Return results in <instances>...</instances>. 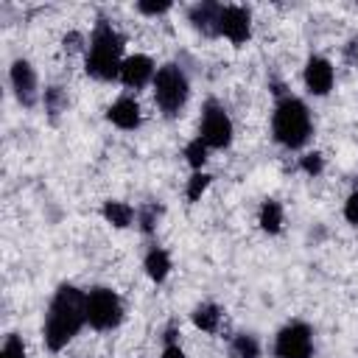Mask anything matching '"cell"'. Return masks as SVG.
I'll use <instances>...</instances> for the list:
<instances>
[{"mask_svg": "<svg viewBox=\"0 0 358 358\" xmlns=\"http://www.w3.org/2000/svg\"><path fill=\"white\" fill-rule=\"evenodd\" d=\"M84 324H87V291H81L73 282H62L53 291L50 305L45 310V322H42L45 347L50 352H62Z\"/></svg>", "mask_w": 358, "mask_h": 358, "instance_id": "obj_1", "label": "cell"}, {"mask_svg": "<svg viewBox=\"0 0 358 358\" xmlns=\"http://www.w3.org/2000/svg\"><path fill=\"white\" fill-rule=\"evenodd\" d=\"M120 64H123V36L112 28L109 20L98 17L87 42L84 70L98 81H115L120 78Z\"/></svg>", "mask_w": 358, "mask_h": 358, "instance_id": "obj_2", "label": "cell"}, {"mask_svg": "<svg viewBox=\"0 0 358 358\" xmlns=\"http://www.w3.org/2000/svg\"><path fill=\"white\" fill-rule=\"evenodd\" d=\"M313 134V120H310V109L302 98L296 95H282L274 103L271 112V137L282 145V148H302Z\"/></svg>", "mask_w": 358, "mask_h": 358, "instance_id": "obj_3", "label": "cell"}, {"mask_svg": "<svg viewBox=\"0 0 358 358\" xmlns=\"http://www.w3.org/2000/svg\"><path fill=\"white\" fill-rule=\"evenodd\" d=\"M151 87H154V103L165 117H176L185 109L187 95H190V81L179 64L168 62V64L157 67Z\"/></svg>", "mask_w": 358, "mask_h": 358, "instance_id": "obj_4", "label": "cell"}, {"mask_svg": "<svg viewBox=\"0 0 358 358\" xmlns=\"http://www.w3.org/2000/svg\"><path fill=\"white\" fill-rule=\"evenodd\" d=\"M123 322V302L120 296L106 288V285H95L87 291V324L98 333L115 330Z\"/></svg>", "mask_w": 358, "mask_h": 358, "instance_id": "obj_5", "label": "cell"}, {"mask_svg": "<svg viewBox=\"0 0 358 358\" xmlns=\"http://www.w3.org/2000/svg\"><path fill=\"white\" fill-rule=\"evenodd\" d=\"M232 120L227 115V109L210 98L201 106V123H199V137L207 143V148H227L232 143Z\"/></svg>", "mask_w": 358, "mask_h": 358, "instance_id": "obj_6", "label": "cell"}, {"mask_svg": "<svg viewBox=\"0 0 358 358\" xmlns=\"http://www.w3.org/2000/svg\"><path fill=\"white\" fill-rule=\"evenodd\" d=\"M274 358H313V330L305 322L285 324L274 338Z\"/></svg>", "mask_w": 358, "mask_h": 358, "instance_id": "obj_7", "label": "cell"}, {"mask_svg": "<svg viewBox=\"0 0 358 358\" xmlns=\"http://www.w3.org/2000/svg\"><path fill=\"white\" fill-rule=\"evenodd\" d=\"M8 81H11V90H14V98L20 101V106L34 109V106L42 101L39 78H36V70H34V64H31L28 59H14V62H11Z\"/></svg>", "mask_w": 358, "mask_h": 358, "instance_id": "obj_8", "label": "cell"}, {"mask_svg": "<svg viewBox=\"0 0 358 358\" xmlns=\"http://www.w3.org/2000/svg\"><path fill=\"white\" fill-rule=\"evenodd\" d=\"M218 36L232 45H243L252 36V11L246 6H224L218 17Z\"/></svg>", "mask_w": 358, "mask_h": 358, "instance_id": "obj_9", "label": "cell"}, {"mask_svg": "<svg viewBox=\"0 0 358 358\" xmlns=\"http://www.w3.org/2000/svg\"><path fill=\"white\" fill-rule=\"evenodd\" d=\"M157 76V64L151 56L145 53H134V56H126L123 64H120V84L129 87V90H143L145 84H151Z\"/></svg>", "mask_w": 358, "mask_h": 358, "instance_id": "obj_10", "label": "cell"}, {"mask_svg": "<svg viewBox=\"0 0 358 358\" xmlns=\"http://www.w3.org/2000/svg\"><path fill=\"white\" fill-rule=\"evenodd\" d=\"M302 78H305V87H308L310 95H327V92L333 90L336 70H333V64H330L324 56H310V59L305 62Z\"/></svg>", "mask_w": 358, "mask_h": 358, "instance_id": "obj_11", "label": "cell"}, {"mask_svg": "<svg viewBox=\"0 0 358 358\" xmlns=\"http://www.w3.org/2000/svg\"><path fill=\"white\" fill-rule=\"evenodd\" d=\"M224 3L215 0H201L187 8V22L201 34V36H218V17H221Z\"/></svg>", "mask_w": 358, "mask_h": 358, "instance_id": "obj_12", "label": "cell"}, {"mask_svg": "<svg viewBox=\"0 0 358 358\" xmlns=\"http://www.w3.org/2000/svg\"><path fill=\"white\" fill-rule=\"evenodd\" d=\"M106 117H109L112 126H117V129H123V131H131V129L140 126L143 112H140V103H137L134 98L123 95V98H117V101L106 109Z\"/></svg>", "mask_w": 358, "mask_h": 358, "instance_id": "obj_13", "label": "cell"}, {"mask_svg": "<svg viewBox=\"0 0 358 358\" xmlns=\"http://www.w3.org/2000/svg\"><path fill=\"white\" fill-rule=\"evenodd\" d=\"M143 268L154 282H165V277L171 274V255L159 246H151L143 257Z\"/></svg>", "mask_w": 358, "mask_h": 358, "instance_id": "obj_14", "label": "cell"}, {"mask_svg": "<svg viewBox=\"0 0 358 358\" xmlns=\"http://www.w3.org/2000/svg\"><path fill=\"white\" fill-rule=\"evenodd\" d=\"M101 215H103L106 224H112L115 229H126V227L137 218V210H134L131 204H126V201H106V204L101 207Z\"/></svg>", "mask_w": 358, "mask_h": 358, "instance_id": "obj_15", "label": "cell"}, {"mask_svg": "<svg viewBox=\"0 0 358 358\" xmlns=\"http://www.w3.org/2000/svg\"><path fill=\"white\" fill-rule=\"evenodd\" d=\"M257 224L263 232L268 235H277L282 229V204L277 199H266L260 204V213H257Z\"/></svg>", "mask_w": 358, "mask_h": 358, "instance_id": "obj_16", "label": "cell"}, {"mask_svg": "<svg viewBox=\"0 0 358 358\" xmlns=\"http://www.w3.org/2000/svg\"><path fill=\"white\" fill-rule=\"evenodd\" d=\"M190 319H193V324H196L199 330L215 333V330H218V322H221V308H218L215 302H201V305L193 308Z\"/></svg>", "mask_w": 358, "mask_h": 358, "instance_id": "obj_17", "label": "cell"}, {"mask_svg": "<svg viewBox=\"0 0 358 358\" xmlns=\"http://www.w3.org/2000/svg\"><path fill=\"white\" fill-rule=\"evenodd\" d=\"M42 106H45L48 117H50V120H56V117L67 109V92H64L62 87H56V84L45 87V92H42Z\"/></svg>", "mask_w": 358, "mask_h": 358, "instance_id": "obj_18", "label": "cell"}, {"mask_svg": "<svg viewBox=\"0 0 358 358\" xmlns=\"http://www.w3.org/2000/svg\"><path fill=\"white\" fill-rule=\"evenodd\" d=\"M232 355L235 358H257L260 355V344L252 333H238L232 338Z\"/></svg>", "mask_w": 358, "mask_h": 358, "instance_id": "obj_19", "label": "cell"}, {"mask_svg": "<svg viewBox=\"0 0 358 358\" xmlns=\"http://www.w3.org/2000/svg\"><path fill=\"white\" fill-rule=\"evenodd\" d=\"M207 143L201 140V137H193L187 145H185V159H187V165L193 168V171H201L204 168V162H207Z\"/></svg>", "mask_w": 358, "mask_h": 358, "instance_id": "obj_20", "label": "cell"}, {"mask_svg": "<svg viewBox=\"0 0 358 358\" xmlns=\"http://www.w3.org/2000/svg\"><path fill=\"white\" fill-rule=\"evenodd\" d=\"M159 215H162V207L159 204H143V207H137V224H140V229L145 235H151L157 229Z\"/></svg>", "mask_w": 358, "mask_h": 358, "instance_id": "obj_21", "label": "cell"}, {"mask_svg": "<svg viewBox=\"0 0 358 358\" xmlns=\"http://www.w3.org/2000/svg\"><path fill=\"white\" fill-rule=\"evenodd\" d=\"M210 182H213V176L210 173H204V171H193V176L187 179V201H199L201 199V193L210 187Z\"/></svg>", "mask_w": 358, "mask_h": 358, "instance_id": "obj_22", "label": "cell"}, {"mask_svg": "<svg viewBox=\"0 0 358 358\" xmlns=\"http://www.w3.org/2000/svg\"><path fill=\"white\" fill-rule=\"evenodd\" d=\"M299 168H302V173H308V176H319V173L324 171V157H322L319 151H310V154L299 157Z\"/></svg>", "mask_w": 358, "mask_h": 358, "instance_id": "obj_23", "label": "cell"}, {"mask_svg": "<svg viewBox=\"0 0 358 358\" xmlns=\"http://www.w3.org/2000/svg\"><path fill=\"white\" fill-rule=\"evenodd\" d=\"M0 358H25V344L17 333H8L6 341H3V350H0Z\"/></svg>", "mask_w": 358, "mask_h": 358, "instance_id": "obj_24", "label": "cell"}, {"mask_svg": "<svg viewBox=\"0 0 358 358\" xmlns=\"http://www.w3.org/2000/svg\"><path fill=\"white\" fill-rule=\"evenodd\" d=\"M344 218H347V224L358 227V190L347 196V201H344Z\"/></svg>", "mask_w": 358, "mask_h": 358, "instance_id": "obj_25", "label": "cell"}, {"mask_svg": "<svg viewBox=\"0 0 358 358\" xmlns=\"http://www.w3.org/2000/svg\"><path fill=\"white\" fill-rule=\"evenodd\" d=\"M137 11H140V14H148V17H157V14L171 11V3H168V0H165V3H137Z\"/></svg>", "mask_w": 358, "mask_h": 358, "instance_id": "obj_26", "label": "cell"}, {"mask_svg": "<svg viewBox=\"0 0 358 358\" xmlns=\"http://www.w3.org/2000/svg\"><path fill=\"white\" fill-rule=\"evenodd\" d=\"M344 59H347V64H358V36H352L344 45Z\"/></svg>", "mask_w": 358, "mask_h": 358, "instance_id": "obj_27", "label": "cell"}, {"mask_svg": "<svg viewBox=\"0 0 358 358\" xmlns=\"http://www.w3.org/2000/svg\"><path fill=\"white\" fill-rule=\"evenodd\" d=\"M81 42H84V36L76 34V31H70V34L64 36V50H81Z\"/></svg>", "mask_w": 358, "mask_h": 358, "instance_id": "obj_28", "label": "cell"}, {"mask_svg": "<svg viewBox=\"0 0 358 358\" xmlns=\"http://www.w3.org/2000/svg\"><path fill=\"white\" fill-rule=\"evenodd\" d=\"M159 358H187V355H185V350L179 344H165V350H162Z\"/></svg>", "mask_w": 358, "mask_h": 358, "instance_id": "obj_29", "label": "cell"}]
</instances>
